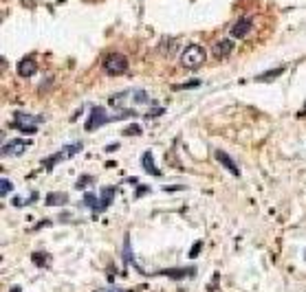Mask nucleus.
Masks as SVG:
<instances>
[{"instance_id": "6e6552de", "label": "nucleus", "mask_w": 306, "mask_h": 292, "mask_svg": "<svg viewBox=\"0 0 306 292\" xmlns=\"http://www.w3.org/2000/svg\"><path fill=\"white\" fill-rule=\"evenodd\" d=\"M115 193H117V189L115 187H104L99 191V204H97V209L93 211V213H104L106 209H108L110 204H113V200H115Z\"/></svg>"}, {"instance_id": "1a4fd4ad", "label": "nucleus", "mask_w": 306, "mask_h": 292, "mask_svg": "<svg viewBox=\"0 0 306 292\" xmlns=\"http://www.w3.org/2000/svg\"><path fill=\"white\" fill-rule=\"evenodd\" d=\"M231 51H234V42L231 40H218V42L211 46V53H214L216 59H225L231 55Z\"/></svg>"}, {"instance_id": "423d86ee", "label": "nucleus", "mask_w": 306, "mask_h": 292, "mask_svg": "<svg viewBox=\"0 0 306 292\" xmlns=\"http://www.w3.org/2000/svg\"><path fill=\"white\" fill-rule=\"evenodd\" d=\"M31 147L29 139H11L9 143L2 145V156H22Z\"/></svg>"}, {"instance_id": "4468645a", "label": "nucleus", "mask_w": 306, "mask_h": 292, "mask_svg": "<svg viewBox=\"0 0 306 292\" xmlns=\"http://www.w3.org/2000/svg\"><path fill=\"white\" fill-rule=\"evenodd\" d=\"M141 167H144L145 174H152V176H161V169H157V165H154L152 152H145L144 156H141Z\"/></svg>"}, {"instance_id": "5701e85b", "label": "nucleus", "mask_w": 306, "mask_h": 292, "mask_svg": "<svg viewBox=\"0 0 306 292\" xmlns=\"http://www.w3.org/2000/svg\"><path fill=\"white\" fill-rule=\"evenodd\" d=\"M91 182H95V178H93V176H81L80 180H77L75 187H77V189H81V187H86V185H91Z\"/></svg>"}, {"instance_id": "6ab92c4d", "label": "nucleus", "mask_w": 306, "mask_h": 292, "mask_svg": "<svg viewBox=\"0 0 306 292\" xmlns=\"http://www.w3.org/2000/svg\"><path fill=\"white\" fill-rule=\"evenodd\" d=\"M0 193H2V198H7L9 196V191H14V182L11 180H7V178H2V180H0Z\"/></svg>"}, {"instance_id": "cd10ccee", "label": "nucleus", "mask_w": 306, "mask_h": 292, "mask_svg": "<svg viewBox=\"0 0 306 292\" xmlns=\"http://www.w3.org/2000/svg\"><path fill=\"white\" fill-rule=\"evenodd\" d=\"M9 292H20V286H14V288H11Z\"/></svg>"}, {"instance_id": "9d476101", "label": "nucleus", "mask_w": 306, "mask_h": 292, "mask_svg": "<svg viewBox=\"0 0 306 292\" xmlns=\"http://www.w3.org/2000/svg\"><path fill=\"white\" fill-rule=\"evenodd\" d=\"M251 27H254L251 18H240L238 22L231 27V35H234V38H238V40H242V38H247V35H249Z\"/></svg>"}, {"instance_id": "412c9836", "label": "nucleus", "mask_w": 306, "mask_h": 292, "mask_svg": "<svg viewBox=\"0 0 306 292\" xmlns=\"http://www.w3.org/2000/svg\"><path fill=\"white\" fill-rule=\"evenodd\" d=\"M124 134L126 136H139V134H141V125H137V123L128 125V128L124 130Z\"/></svg>"}, {"instance_id": "ddd939ff", "label": "nucleus", "mask_w": 306, "mask_h": 292, "mask_svg": "<svg viewBox=\"0 0 306 292\" xmlns=\"http://www.w3.org/2000/svg\"><path fill=\"white\" fill-rule=\"evenodd\" d=\"M68 202V196L64 191H51L44 196V204L48 206H60V204H66Z\"/></svg>"}, {"instance_id": "f03ea898", "label": "nucleus", "mask_w": 306, "mask_h": 292, "mask_svg": "<svg viewBox=\"0 0 306 292\" xmlns=\"http://www.w3.org/2000/svg\"><path fill=\"white\" fill-rule=\"evenodd\" d=\"M81 149H84V143H81V141H75V143H71V145H64V147L60 149L58 154H53V156L44 158V161H42V167L47 169V172H51V169L55 167L58 163H62V161H68V158H73L75 154H80Z\"/></svg>"}, {"instance_id": "b1692460", "label": "nucleus", "mask_w": 306, "mask_h": 292, "mask_svg": "<svg viewBox=\"0 0 306 292\" xmlns=\"http://www.w3.org/2000/svg\"><path fill=\"white\" fill-rule=\"evenodd\" d=\"M159 115H163V108H154V110H150V112H145V119H154V117H159Z\"/></svg>"}, {"instance_id": "a878e982", "label": "nucleus", "mask_w": 306, "mask_h": 292, "mask_svg": "<svg viewBox=\"0 0 306 292\" xmlns=\"http://www.w3.org/2000/svg\"><path fill=\"white\" fill-rule=\"evenodd\" d=\"M145 193H150V187H145V185H141V187L134 191V198H141V196H145Z\"/></svg>"}, {"instance_id": "f257e3e1", "label": "nucleus", "mask_w": 306, "mask_h": 292, "mask_svg": "<svg viewBox=\"0 0 306 292\" xmlns=\"http://www.w3.org/2000/svg\"><path fill=\"white\" fill-rule=\"evenodd\" d=\"M132 117H139L137 110H126V112H117L115 117H108L106 115V108H101V105H93L84 128H86V132H93V130H99V128H104V125L113 123V121H124V119H132Z\"/></svg>"}, {"instance_id": "9b49d317", "label": "nucleus", "mask_w": 306, "mask_h": 292, "mask_svg": "<svg viewBox=\"0 0 306 292\" xmlns=\"http://www.w3.org/2000/svg\"><path fill=\"white\" fill-rule=\"evenodd\" d=\"M35 73H38V64H35L33 59H29V58L20 59V64H18V75H20V77L29 79V77H33Z\"/></svg>"}, {"instance_id": "39448f33", "label": "nucleus", "mask_w": 306, "mask_h": 292, "mask_svg": "<svg viewBox=\"0 0 306 292\" xmlns=\"http://www.w3.org/2000/svg\"><path fill=\"white\" fill-rule=\"evenodd\" d=\"M104 73L110 77H117V75H124L126 71H128V58L126 55H121V53H110V55H106L104 58Z\"/></svg>"}, {"instance_id": "393cba45", "label": "nucleus", "mask_w": 306, "mask_h": 292, "mask_svg": "<svg viewBox=\"0 0 306 292\" xmlns=\"http://www.w3.org/2000/svg\"><path fill=\"white\" fill-rule=\"evenodd\" d=\"M201 248H203V242H196V244L192 246V250H190V257H196V255L201 253Z\"/></svg>"}, {"instance_id": "20e7f679", "label": "nucleus", "mask_w": 306, "mask_h": 292, "mask_svg": "<svg viewBox=\"0 0 306 292\" xmlns=\"http://www.w3.org/2000/svg\"><path fill=\"white\" fill-rule=\"evenodd\" d=\"M44 121V117H31V115H22V112H16L14 121L9 123V128L20 130L22 134H35L38 132V125Z\"/></svg>"}, {"instance_id": "4be33fe9", "label": "nucleus", "mask_w": 306, "mask_h": 292, "mask_svg": "<svg viewBox=\"0 0 306 292\" xmlns=\"http://www.w3.org/2000/svg\"><path fill=\"white\" fill-rule=\"evenodd\" d=\"M198 86H201V82H198V79H192V82H187V84L174 86V90H185V88H198Z\"/></svg>"}, {"instance_id": "f3484780", "label": "nucleus", "mask_w": 306, "mask_h": 292, "mask_svg": "<svg viewBox=\"0 0 306 292\" xmlns=\"http://www.w3.org/2000/svg\"><path fill=\"white\" fill-rule=\"evenodd\" d=\"M134 262V255H132V248H130V235L126 233L124 237V266H130Z\"/></svg>"}, {"instance_id": "7ed1b4c3", "label": "nucleus", "mask_w": 306, "mask_h": 292, "mask_svg": "<svg viewBox=\"0 0 306 292\" xmlns=\"http://www.w3.org/2000/svg\"><path fill=\"white\" fill-rule=\"evenodd\" d=\"M181 64L190 71H196L205 64V48L201 44H190L185 51L181 53Z\"/></svg>"}, {"instance_id": "dca6fc26", "label": "nucleus", "mask_w": 306, "mask_h": 292, "mask_svg": "<svg viewBox=\"0 0 306 292\" xmlns=\"http://www.w3.org/2000/svg\"><path fill=\"white\" fill-rule=\"evenodd\" d=\"M31 262H33L38 268H47L48 263H51V255L48 253H33L31 255Z\"/></svg>"}, {"instance_id": "c85d7f7f", "label": "nucleus", "mask_w": 306, "mask_h": 292, "mask_svg": "<svg viewBox=\"0 0 306 292\" xmlns=\"http://www.w3.org/2000/svg\"><path fill=\"white\" fill-rule=\"evenodd\" d=\"M113 292H132V290H113Z\"/></svg>"}, {"instance_id": "f8f14e48", "label": "nucleus", "mask_w": 306, "mask_h": 292, "mask_svg": "<svg viewBox=\"0 0 306 292\" xmlns=\"http://www.w3.org/2000/svg\"><path fill=\"white\" fill-rule=\"evenodd\" d=\"M159 275H165V277H170V279H185V277H194L196 275V268L192 266V268H170V270H161Z\"/></svg>"}, {"instance_id": "a211bd4d", "label": "nucleus", "mask_w": 306, "mask_h": 292, "mask_svg": "<svg viewBox=\"0 0 306 292\" xmlns=\"http://www.w3.org/2000/svg\"><path fill=\"white\" fill-rule=\"evenodd\" d=\"M81 202H84V206H88V209L95 211L97 204H99V198H97L93 191H86V193H84V200H81Z\"/></svg>"}, {"instance_id": "aec40b11", "label": "nucleus", "mask_w": 306, "mask_h": 292, "mask_svg": "<svg viewBox=\"0 0 306 292\" xmlns=\"http://www.w3.org/2000/svg\"><path fill=\"white\" fill-rule=\"evenodd\" d=\"M35 200H38V193L33 191L29 198H27V200H22V198H14L11 202H14V206H24V204H29V202H35Z\"/></svg>"}, {"instance_id": "bb28decb", "label": "nucleus", "mask_w": 306, "mask_h": 292, "mask_svg": "<svg viewBox=\"0 0 306 292\" xmlns=\"http://www.w3.org/2000/svg\"><path fill=\"white\" fill-rule=\"evenodd\" d=\"M48 224H51V220H42L38 226H35V231H38V229H42V226H48Z\"/></svg>"}, {"instance_id": "2eb2a0df", "label": "nucleus", "mask_w": 306, "mask_h": 292, "mask_svg": "<svg viewBox=\"0 0 306 292\" xmlns=\"http://www.w3.org/2000/svg\"><path fill=\"white\" fill-rule=\"evenodd\" d=\"M284 73V66H277V68H269V71L260 73V75H256V82H273V79H277V77Z\"/></svg>"}, {"instance_id": "0eeeda50", "label": "nucleus", "mask_w": 306, "mask_h": 292, "mask_svg": "<svg viewBox=\"0 0 306 292\" xmlns=\"http://www.w3.org/2000/svg\"><path fill=\"white\" fill-rule=\"evenodd\" d=\"M214 156H216V161H218L223 167L227 169V172L231 174V176H240V169H238V165H236V161L229 156L227 152H223V149H216L214 152Z\"/></svg>"}]
</instances>
